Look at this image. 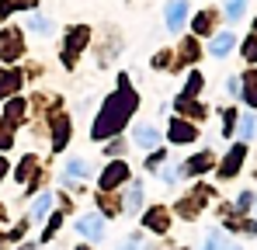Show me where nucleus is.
I'll list each match as a JSON object with an SVG mask.
<instances>
[{
  "mask_svg": "<svg viewBox=\"0 0 257 250\" xmlns=\"http://www.w3.org/2000/svg\"><path fill=\"white\" fill-rule=\"evenodd\" d=\"M132 139H136V146H139V150H157V143H160V132H157L153 125H136Z\"/></svg>",
  "mask_w": 257,
  "mask_h": 250,
  "instance_id": "7ed1b4c3",
  "label": "nucleus"
},
{
  "mask_svg": "<svg viewBox=\"0 0 257 250\" xmlns=\"http://www.w3.org/2000/svg\"><path fill=\"white\" fill-rule=\"evenodd\" d=\"M233 35H229V32H222V35H215L212 42H209V52H212V56H226V52H229V49H233Z\"/></svg>",
  "mask_w": 257,
  "mask_h": 250,
  "instance_id": "6e6552de",
  "label": "nucleus"
},
{
  "mask_svg": "<svg viewBox=\"0 0 257 250\" xmlns=\"http://www.w3.org/2000/svg\"><path fill=\"white\" fill-rule=\"evenodd\" d=\"M4 167H7V164H4V160H0V177H4Z\"/></svg>",
  "mask_w": 257,
  "mask_h": 250,
  "instance_id": "b1692460",
  "label": "nucleus"
},
{
  "mask_svg": "<svg viewBox=\"0 0 257 250\" xmlns=\"http://www.w3.org/2000/svg\"><path fill=\"white\" fill-rule=\"evenodd\" d=\"M171 139H174V143H188V139H195V129L184 125V122H174L171 125Z\"/></svg>",
  "mask_w": 257,
  "mask_h": 250,
  "instance_id": "1a4fd4ad",
  "label": "nucleus"
},
{
  "mask_svg": "<svg viewBox=\"0 0 257 250\" xmlns=\"http://www.w3.org/2000/svg\"><path fill=\"white\" fill-rule=\"evenodd\" d=\"M125 177H128V167H125V164H111L108 170H104V174H101V188L108 191V188H115V184H122Z\"/></svg>",
  "mask_w": 257,
  "mask_h": 250,
  "instance_id": "20e7f679",
  "label": "nucleus"
},
{
  "mask_svg": "<svg viewBox=\"0 0 257 250\" xmlns=\"http://www.w3.org/2000/svg\"><path fill=\"white\" fill-rule=\"evenodd\" d=\"M77 233L87 236V240H101V236H104V219H101L97 212H90V215H84V219L77 222Z\"/></svg>",
  "mask_w": 257,
  "mask_h": 250,
  "instance_id": "f03ea898",
  "label": "nucleus"
},
{
  "mask_svg": "<svg viewBox=\"0 0 257 250\" xmlns=\"http://www.w3.org/2000/svg\"><path fill=\"white\" fill-rule=\"evenodd\" d=\"M254 129H257V118H254V115H243V118H240V129H236V136L247 143V139L254 136Z\"/></svg>",
  "mask_w": 257,
  "mask_h": 250,
  "instance_id": "f8f14e48",
  "label": "nucleus"
},
{
  "mask_svg": "<svg viewBox=\"0 0 257 250\" xmlns=\"http://www.w3.org/2000/svg\"><path fill=\"white\" fill-rule=\"evenodd\" d=\"M243 56H247V59H250V63H257V39L243 42Z\"/></svg>",
  "mask_w": 257,
  "mask_h": 250,
  "instance_id": "6ab92c4d",
  "label": "nucleus"
},
{
  "mask_svg": "<svg viewBox=\"0 0 257 250\" xmlns=\"http://www.w3.org/2000/svg\"><path fill=\"white\" fill-rule=\"evenodd\" d=\"M243 94H247V101L257 108V77H247V90Z\"/></svg>",
  "mask_w": 257,
  "mask_h": 250,
  "instance_id": "f3484780",
  "label": "nucleus"
},
{
  "mask_svg": "<svg viewBox=\"0 0 257 250\" xmlns=\"http://www.w3.org/2000/svg\"><path fill=\"white\" fill-rule=\"evenodd\" d=\"M254 28H257V25H254Z\"/></svg>",
  "mask_w": 257,
  "mask_h": 250,
  "instance_id": "393cba45",
  "label": "nucleus"
},
{
  "mask_svg": "<svg viewBox=\"0 0 257 250\" xmlns=\"http://www.w3.org/2000/svg\"><path fill=\"white\" fill-rule=\"evenodd\" d=\"M87 174H90V170H87L84 160H70V164H66V177H70V181H73V177H80V181H84Z\"/></svg>",
  "mask_w": 257,
  "mask_h": 250,
  "instance_id": "ddd939ff",
  "label": "nucleus"
},
{
  "mask_svg": "<svg viewBox=\"0 0 257 250\" xmlns=\"http://www.w3.org/2000/svg\"><path fill=\"white\" fill-rule=\"evenodd\" d=\"M243 4H247V0H226V14H229V18L236 21V18L243 14Z\"/></svg>",
  "mask_w": 257,
  "mask_h": 250,
  "instance_id": "dca6fc26",
  "label": "nucleus"
},
{
  "mask_svg": "<svg viewBox=\"0 0 257 250\" xmlns=\"http://www.w3.org/2000/svg\"><path fill=\"white\" fill-rule=\"evenodd\" d=\"M139 208H143V184L136 181V184L128 188V195H125V212H128V215H136Z\"/></svg>",
  "mask_w": 257,
  "mask_h": 250,
  "instance_id": "0eeeda50",
  "label": "nucleus"
},
{
  "mask_svg": "<svg viewBox=\"0 0 257 250\" xmlns=\"http://www.w3.org/2000/svg\"><path fill=\"white\" fill-rule=\"evenodd\" d=\"M184 14H188V4H184V0H171V4H167V25H171V28H181Z\"/></svg>",
  "mask_w": 257,
  "mask_h": 250,
  "instance_id": "423d86ee",
  "label": "nucleus"
},
{
  "mask_svg": "<svg viewBox=\"0 0 257 250\" xmlns=\"http://www.w3.org/2000/svg\"><path fill=\"white\" fill-rule=\"evenodd\" d=\"M118 250H143V240H136V236H128V240H125V243H122Z\"/></svg>",
  "mask_w": 257,
  "mask_h": 250,
  "instance_id": "4be33fe9",
  "label": "nucleus"
},
{
  "mask_svg": "<svg viewBox=\"0 0 257 250\" xmlns=\"http://www.w3.org/2000/svg\"><path fill=\"white\" fill-rule=\"evenodd\" d=\"M243 153H247V146H243V143L229 150V157L222 160V177H233V174L240 170V164H243Z\"/></svg>",
  "mask_w": 257,
  "mask_h": 250,
  "instance_id": "39448f33",
  "label": "nucleus"
},
{
  "mask_svg": "<svg viewBox=\"0 0 257 250\" xmlns=\"http://www.w3.org/2000/svg\"><path fill=\"white\" fill-rule=\"evenodd\" d=\"M146 226H150V229H167V212H164V208H153V212L146 215Z\"/></svg>",
  "mask_w": 257,
  "mask_h": 250,
  "instance_id": "9b49d317",
  "label": "nucleus"
},
{
  "mask_svg": "<svg viewBox=\"0 0 257 250\" xmlns=\"http://www.w3.org/2000/svg\"><path fill=\"white\" fill-rule=\"evenodd\" d=\"M132 108H136V97L128 94L125 87H122L115 97H108L104 111H101V115H97V122H94V139H104V136L118 132V129L128 122V111H132Z\"/></svg>",
  "mask_w": 257,
  "mask_h": 250,
  "instance_id": "f257e3e1",
  "label": "nucleus"
},
{
  "mask_svg": "<svg viewBox=\"0 0 257 250\" xmlns=\"http://www.w3.org/2000/svg\"><path fill=\"white\" fill-rule=\"evenodd\" d=\"M14 80H18L14 73H7V77H0V94H7V90L14 87Z\"/></svg>",
  "mask_w": 257,
  "mask_h": 250,
  "instance_id": "412c9836",
  "label": "nucleus"
},
{
  "mask_svg": "<svg viewBox=\"0 0 257 250\" xmlns=\"http://www.w3.org/2000/svg\"><path fill=\"white\" fill-rule=\"evenodd\" d=\"M52 205V195H42L39 202H35V208H32V215H45V208Z\"/></svg>",
  "mask_w": 257,
  "mask_h": 250,
  "instance_id": "a211bd4d",
  "label": "nucleus"
},
{
  "mask_svg": "<svg viewBox=\"0 0 257 250\" xmlns=\"http://www.w3.org/2000/svg\"><path fill=\"white\" fill-rule=\"evenodd\" d=\"M209 164H212V157H209V153H198L195 160L184 164V170H188V174H202V170H209Z\"/></svg>",
  "mask_w": 257,
  "mask_h": 250,
  "instance_id": "9d476101",
  "label": "nucleus"
},
{
  "mask_svg": "<svg viewBox=\"0 0 257 250\" xmlns=\"http://www.w3.org/2000/svg\"><path fill=\"white\" fill-rule=\"evenodd\" d=\"M205 250H240V247L226 243V236H222V233H212V236H209V243H205Z\"/></svg>",
  "mask_w": 257,
  "mask_h": 250,
  "instance_id": "4468645a",
  "label": "nucleus"
},
{
  "mask_svg": "<svg viewBox=\"0 0 257 250\" xmlns=\"http://www.w3.org/2000/svg\"><path fill=\"white\" fill-rule=\"evenodd\" d=\"M28 28H32V32H39V35H45V32H49V21L39 18V14H32V18H28Z\"/></svg>",
  "mask_w": 257,
  "mask_h": 250,
  "instance_id": "2eb2a0df",
  "label": "nucleus"
},
{
  "mask_svg": "<svg viewBox=\"0 0 257 250\" xmlns=\"http://www.w3.org/2000/svg\"><path fill=\"white\" fill-rule=\"evenodd\" d=\"M250 205H254V195H250V191H243V195L236 198V208H250Z\"/></svg>",
  "mask_w": 257,
  "mask_h": 250,
  "instance_id": "aec40b11",
  "label": "nucleus"
},
{
  "mask_svg": "<svg viewBox=\"0 0 257 250\" xmlns=\"http://www.w3.org/2000/svg\"><path fill=\"white\" fill-rule=\"evenodd\" d=\"M226 90H229V94H240L243 87H240V80H236V77H229V83H226Z\"/></svg>",
  "mask_w": 257,
  "mask_h": 250,
  "instance_id": "5701e85b",
  "label": "nucleus"
}]
</instances>
